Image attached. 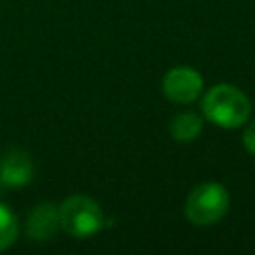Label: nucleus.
<instances>
[{"instance_id":"obj_4","label":"nucleus","mask_w":255,"mask_h":255,"mask_svg":"<svg viewBox=\"0 0 255 255\" xmlns=\"http://www.w3.org/2000/svg\"><path fill=\"white\" fill-rule=\"evenodd\" d=\"M201 74L191 68H173L163 76V94L177 104L193 102L201 92Z\"/></svg>"},{"instance_id":"obj_9","label":"nucleus","mask_w":255,"mask_h":255,"mask_svg":"<svg viewBox=\"0 0 255 255\" xmlns=\"http://www.w3.org/2000/svg\"><path fill=\"white\" fill-rule=\"evenodd\" d=\"M243 143H245V147H247L251 153H255V122L249 124L247 129L243 131Z\"/></svg>"},{"instance_id":"obj_2","label":"nucleus","mask_w":255,"mask_h":255,"mask_svg":"<svg viewBox=\"0 0 255 255\" xmlns=\"http://www.w3.org/2000/svg\"><path fill=\"white\" fill-rule=\"evenodd\" d=\"M60 227L76 237L86 239L104 227V215L100 205L86 195H72L60 207Z\"/></svg>"},{"instance_id":"obj_3","label":"nucleus","mask_w":255,"mask_h":255,"mask_svg":"<svg viewBox=\"0 0 255 255\" xmlns=\"http://www.w3.org/2000/svg\"><path fill=\"white\" fill-rule=\"evenodd\" d=\"M229 207V193L221 183L207 181L191 189L185 201V215L195 225H213Z\"/></svg>"},{"instance_id":"obj_5","label":"nucleus","mask_w":255,"mask_h":255,"mask_svg":"<svg viewBox=\"0 0 255 255\" xmlns=\"http://www.w3.org/2000/svg\"><path fill=\"white\" fill-rule=\"evenodd\" d=\"M0 179L6 185L20 187L32 179V159L22 149H10L0 159Z\"/></svg>"},{"instance_id":"obj_7","label":"nucleus","mask_w":255,"mask_h":255,"mask_svg":"<svg viewBox=\"0 0 255 255\" xmlns=\"http://www.w3.org/2000/svg\"><path fill=\"white\" fill-rule=\"evenodd\" d=\"M169 131L171 135L177 139V141H191L195 139L199 133H201V120L197 114L193 112H183V114H177L169 126Z\"/></svg>"},{"instance_id":"obj_8","label":"nucleus","mask_w":255,"mask_h":255,"mask_svg":"<svg viewBox=\"0 0 255 255\" xmlns=\"http://www.w3.org/2000/svg\"><path fill=\"white\" fill-rule=\"evenodd\" d=\"M18 237V219L12 209L0 203V251L8 249Z\"/></svg>"},{"instance_id":"obj_1","label":"nucleus","mask_w":255,"mask_h":255,"mask_svg":"<svg viewBox=\"0 0 255 255\" xmlns=\"http://www.w3.org/2000/svg\"><path fill=\"white\" fill-rule=\"evenodd\" d=\"M201 110L211 124H217L229 129V128L241 126L247 120L251 106H249L247 96L241 90H237L235 86L221 84V86L211 88L203 96Z\"/></svg>"},{"instance_id":"obj_6","label":"nucleus","mask_w":255,"mask_h":255,"mask_svg":"<svg viewBox=\"0 0 255 255\" xmlns=\"http://www.w3.org/2000/svg\"><path fill=\"white\" fill-rule=\"evenodd\" d=\"M60 227V211L52 203H40L28 217V235L34 241H48Z\"/></svg>"}]
</instances>
